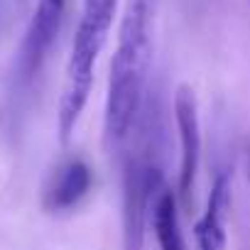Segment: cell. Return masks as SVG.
Listing matches in <instances>:
<instances>
[{
	"label": "cell",
	"mask_w": 250,
	"mask_h": 250,
	"mask_svg": "<svg viewBox=\"0 0 250 250\" xmlns=\"http://www.w3.org/2000/svg\"><path fill=\"white\" fill-rule=\"evenodd\" d=\"M230 208V184L228 177L221 172L211 184V194L206 199V208L194 226L196 250H226V218Z\"/></svg>",
	"instance_id": "7"
},
{
	"label": "cell",
	"mask_w": 250,
	"mask_h": 250,
	"mask_svg": "<svg viewBox=\"0 0 250 250\" xmlns=\"http://www.w3.org/2000/svg\"><path fill=\"white\" fill-rule=\"evenodd\" d=\"M66 13V0H37L30 25L25 30V37L20 42L18 57H15V69H13V81L18 88H27L42 64L47 62V54L62 30Z\"/></svg>",
	"instance_id": "4"
},
{
	"label": "cell",
	"mask_w": 250,
	"mask_h": 250,
	"mask_svg": "<svg viewBox=\"0 0 250 250\" xmlns=\"http://www.w3.org/2000/svg\"><path fill=\"white\" fill-rule=\"evenodd\" d=\"M160 0H128L110 59L103 133L108 147H120L133 135L147 93L152 64V35Z\"/></svg>",
	"instance_id": "1"
},
{
	"label": "cell",
	"mask_w": 250,
	"mask_h": 250,
	"mask_svg": "<svg viewBox=\"0 0 250 250\" xmlns=\"http://www.w3.org/2000/svg\"><path fill=\"white\" fill-rule=\"evenodd\" d=\"M115 8H118V0H83L81 5V18L74 32L66 74L62 83V96H59V110H57V128H59L62 143L71 138L76 123L88 103L96 62L108 42Z\"/></svg>",
	"instance_id": "2"
},
{
	"label": "cell",
	"mask_w": 250,
	"mask_h": 250,
	"mask_svg": "<svg viewBox=\"0 0 250 250\" xmlns=\"http://www.w3.org/2000/svg\"><path fill=\"white\" fill-rule=\"evenodd\" d=\"M248 174H250V167H248Z\"/></svg>",
	"instance_id": "9"
},
{
	"label": "cell",
	"mask_w": 250,
	"mask_h": 250,
	"mask_svg": "<svg viewBox=\"0 0 250 250\" xmlns=\"http://www.w3.org/2000/svg\"><path fill=\"white\" fill-rule=\"evenodd\" d=\"M93 187V172L83 160L62 162L42 189V206L49 213H64L76 208Z\"/></svg>",
	"instance_id": "6"
},
{
	"label": "cell",
	"mask_w": 250,
	"mask_h": 250,
	"mask_svg": "<svg viewBox=\"0 0 250 250\" xmlns=\"http://www.w3.org/2000/svg\"><path fill=\"white\" fill-rule=\"evenodd\" d=\"M155 118L152 110H140L135 128L140 133L135 150H130L123 167V250H145V235L150 228L152 204L165 187L162 169L155 155Z\"/></svg>",
	"instance_id": "3"
},
{
	"label": "cell",
	"mask_w": 250,
	"mask_h": 250,
	"mask_svg": "<svg viewBox=\"0 0 250 250\" xmlns=\"http://www.w3.org/2000/svg\"><path fill=\"white\" fill-rule=\"evenodd\" d=\"M150 228L155 233V240L160 250H189L182 223H179V211H177V194L165 184L152 204L150 213Z\"/></svg>",
	"instance_id": "8"
},
{
	"label": "cell",
	"mask_w": 250,
	"mask_h": 250,
	"mask_svg": "<svg viewBox=\"0 0 250 250\" xmlns=\"http://www.w3.org/2000/svg\"><path fill=\"white\" fill-rule=\"evenodd\" d=\"M174 123L179 135V199L189 201L199 162H201V118H199V101L191 86L182 83L174 93Z\"/></svg>",
	"instance_id": "5"
}]
</instances>
